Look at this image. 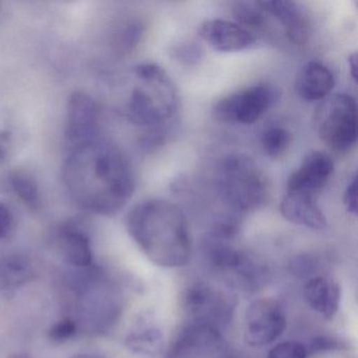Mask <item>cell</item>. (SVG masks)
<instances>
[{"instance_id":"7402d4cb","label":"cell","mask_w":358,"mask_h":358,"mask_svg":"<svg viewBox=\"0 0 358 358\" xmlns=\"http://www.w3.org/2000/svg\"><path fill=\"white\" fill-rule=\"evenodd\" d=\"M292 142V136L288 129L282 127H269L262 136L264 152L273 160L284 158Z\"/></svg>"},{"instance_id":"cb8c5ba5","label":"cell","mask_w":358,"mask_h":358,"mask_svg":"<svg viewBox=\"0 0 358 358\" xmlns=\"http://www.w3.org/2000/svg\"><path fill=\"white\" fill-rule=\"evenodd\" d=\"M173 57L184 66H194L202 59L203 50L196 41H186L173 47Z\"/></svg>"},{"instance_id":"8fae6325","label":"cell","mask_w":358,"mask_h":358,"mask_svg":"<svg viewBox=\"0 0 358 358\" xmlns=\"http://www.w3.org/2000/svg\"><path fill=\"white\" fill-rule=\"evenodd\" d=\"M98 129L99 108L95 100L83 92H75L66 110V140L77 150L95 141Z\"/></svg>"},{"instance_id":"d4e9b609","label":"cell","mask_w":358,"mask_h":358,"mask_svg":"<svg viewBox=\"0 0 358 358\" xmlns=\"http://www.w3.org/2000/svg\"><path fill=\"white\" fill-rule=\"evenodd\" d=\"M78 330L76 322L73 318L66 316L52 324L49 332H48V336L53 343H66L72 339L77 334Z\"/></svg>"},{"instance_id":"f1b7e54d","label":"cell","mask_w":358,"mask_h":358,"mask_svg":"<svg viewBox=\"0 0 358 358\" xmlns=\"http://www.w3.org/2000/svg\"><path fill=\"white\" fill-rule=\"evenodd\" d=\"M8 143H9V134L0 131V162L7 157Z\"/></svg>"},{"instance_id":"4dcf8cb0","label":"cell","mask_w":358,"mask_h":358,"mask_svg":"<svg viewBox=\"0 0 358 358\" xmlns=\"http://www.w3.org/2000/svg\"><path fill=\"white\" fill-rule=\"evenodd\" d=\"M72 358H104L103 356L95 353H81L73 356Z\"/></svg>"},{"instance_id":"44dd1931","label":"cell","mask_w":358,"mask_h":358,"mask_svg":"<svg viewBox=\"0 0 358 358\" xmlns=\"http://www.w3.org/2000/svg\"><path fill=\"white\" fill-rule=\"evenodd\" d=\"M10 183L18 198L29 207L38 209L41 206V192L36 181L27 171H15L10 175Z\"/></svg>"},{"instance_id":"f546056e","label":"cell","mask_w":358,"mask_h":358,"mask_svg":"<svg viewBox=\"0 0 358 358\" xmlns=\"http://www.w3.org/2000/svg\"><path fill=\"white\" fill-rule=\"evenodd\" d=\"M348 66H349L350 75L356 83V78H357V54L353 53L349 56Z\"/></svg>"},{"instance_id":"484cf974","label":"cell","mask_w":358,"mask_h":358,"mask_svg":"<svg viewBox=\"0 0 358 358\" xmlns=\"http://www.w3.org/2000/svg\"><path fill=\"white\" fill-rule=\"evenodd\" d=\"M268 358H307V349L297 341H282L270 350Z\"/></svg>"},{"instance_id":"30bf717a","label":"cell","mask_w":358,"mask_h":358,"mask_svg":"<svg viewBox=\"0 0 358 358\" xmlns=\"http://www.w3.org/2000/svg\"><path fill=\"white\" fill-rule=\"evenodd\" d=\"M287 320L280 301L259 299L247 307L244 337L252 348H264L278 341L286 330Z\"/></svg>"},{"instance_id":"277c9868","label":"cell","mask_w":358,"mask_h":358,"mask_svg":"<svg viewBox=\"0 0 358 358\" xmlns=\"http://www.w3.org/2000/svg\"><path fill=\"white\" fill-rule=\"evenodd\" d=\"M136 75L146 87H136L129 103V115L135 124L148 131H164L178 110L175 85L162 66L140 64Z\"/></svg>"},{"instance_id":"4316f807","label":"cell","mask_w":358,"mask_h":358,"mask_svg":"<svg viewBox=\"0 0 358 358\" xmlns=\"http://www.w3.org/2000/svg\"><path fill=\"white\" fill-rule=\"evenodd\" d=\"M343 204L351 215H357V177L352 176L343 194Z\"/></svg>"},{"instance_id":"7a4b0ae2","label":"cell","mask_w":358,"mask_h":358,"mask_svg":"<svg viewBox=\"0 0 358 358\" xmlns=\"http://www.w3.org/2000/svg\"><path fill=\"white\" fill-rule=\"evenodd\" d=\"M127 228L134 242L155 265L179 268L189 263V225L178 205L158 199L143 201L129 211Z\"/></svg>"},{"instance_id":"9a60e30c","label":"cell","mask_w":358,"mask_h":358,"mask_svg":"<svg viewBox=\"0 0 358 358\" xmlns=\"http://www.w3.org/2000/svg\"><path fill=\"white\" fill-rule=\"evenodd\" d=\"M280 215L295 225L303 226L312 230L326 228V215L318 206L315 196L309 194L287 192L280 201Z\"/></svg>"},{"instance_id":"52a82bcc","label":"cell","mask_w":358,"mask_h":358,"mask_svg":"<svg viewBox=\"0 0 358 358\" xmlns=\"http://www.w3.org/2000/svg\"><path fill=\"white\" fill-rule=\"evenodd\" d=\"M278 94L269 83L252 85L222 98L213 108V115L229 124H253L278 101Z\"/></svg>"},{"instance_id":"5b68a950","label":"cell","mask_w":358,"mask_h":358,"mask_svg":"<svg viewBox=\"0 0 358 358\" xmlns=\"http://www.w3.org/2000/svg\"><path fill=\"white\" fill-rule=\"evenodd\" d=\"M215 188L222 202L236 213L261 208L270 194L264 171L250 157L243 154L229 155L220 163Z\"/></svg>"},{"instance_id":"6da1fadb","label":"cell","mask_w":358,"mask_h":358,"mask_svg":"<svg viewBox=\"0 0 358 358\" xmlns=\"http://www.w3.org/2000/svg\"><path fill=\"white\" fill-rule=\"evenodd\" d=\"M64 178L77 203L98 215L120 211L135 189L133 171L124 155L101 142L75 150L64 167Z\"/></svg>"},{"instance_id":"603a6c76","label":"cell","mask_w":358,"mask_h":358,"mask_svg":"<svg viewBox=\"0 0 358 358\" xmlns=\"http://www.w3.org/2000/svg\"><path fill=\"white\" fill-rule=\"evenodd\" d=\"M143 35V24L140 20H131L115 33L113 48L118 55H127L137 47Z\"/></svg>"},{"instance_id":"4fadbf2b","label":"cell","mask_w":358,"mask_h":358,"mask_svg":"<svg viewBox=\"0 0 358 358\" xmlns=\"http://www.w3.org/2000/svg\"><path fill=\"white\" fill-rule=\"evenodd\" d=\"M199 35L215 51L234 53L248 49L255 36L238 22L225 20H206L201 24Z\"/></svg>"},{"instance_id":"5bb4252c","label":"cell","mask_w":358,"mask_h":358,"mask_svg":"<svg viewBox=\"0 0 358 358\" xmlns=\"http://www.w3.org/2000/svg\"><path fill=\"white\" fill-rule=\"evenodd\" d=\"M257 3L268 16L275 20L284 28L285 35L289 41L296 45L307 41L310 33L309 20L296 3L286 0Z\"/></svg>"},{"instance_id":"7c38bea8","label":"cell","mask_w":358,"mask_h":358,"mask_svg":"<svg viewBox=\"0 0 358 358\" xmlns=\"http://www.w3.org/2000/svg\"><path fill=\"white\" fill-rule=\"evenodd\" d=\"M334 171L332 159L326 152L306 155L299 169L287 180V192L315 196L328 183Z\"/></svg>"},{"instance_id":"83f0119b","label":"cell","mask_w":358,"mask_h":358,"mask_svg":"<svg viewBox=\"0 0 358 358\" xmlns=\"http://www.w3.org/2000/svg\"><path fill=\"white\" fill-rule=\"evenodd\" d=\"M14 220L11 211L7 205L0 202V241L10 236L13 230Z\"/></svg>"},{"instance_id":"3957f363","label":"cell","mask_w":358,"mask_h":358,"mask_svg":"<svg viewBox=\"0 0 358 358\" xmlns=\"http://www.w3.org/2000/svg\"><path fill=\"white\" fill-rule=\"evenodd\" d=\"M62 299L69 317L90 334L110 332L120 320L124 293L116 278L99 266L72 268L62 276Z\"/></svg>"},{"instance_id":"ba28073f","label":"cell","mask_w":358,"mask_h":358,"mask_svg":"<svg viewBox=\"0 0 358 358\" xmlns=\"http://www.w3.org/2000/svg\"><path fill=\"white\" fill-rule=\"evenodd\" d=\"M236 305L231 291L209 282H194L184 296V306L192 322L209 324L219 330L229 324Z\"/></svg>"},{"instance_id":"2e32d148","label":"cell","mask_w":358,"mask_h":358,"mask_svg":"<svg viewBox=\"0 0 358 358\" xmlns=\"http://www.w3.org/2000/svg\"><path fill=\"white\" fill-rule=\"evenodd\" d=\"M334 85L332 72L320 62H311L297 73L294 89L301 99L315 102L328 97Z\"/></svg>"},{"instance_id":"ac0fdd59","label":"cell","mask_w":358,"mask_h":358,"mask_svg":"<svg viewBox=\"0 0 358 358\" xmlns=\"http://www.w3.org/2000/svg\"><path fill=\"white\" fill-rule=\"evenodd\" d=\"M306 303L324 318H332L341 303V289L336 282L327 276H314L303 287Z\"/></svg>"},{"instance_id":"8992f818","label":"cell","mask_w":358,"mask_h":358,"mask_svg":"<svg viewBox=\"0 0 358 358\" xmlns=\"http://www.w3.org/2000/svg\"><path fill=\"white\" fill-rule=\"evenodd\" d=\"M320 139L331 150H351L357 139V106L349 94L328 96L317 106L313 117Z\"/></svg>"},{"instance_id":"e0dca14e","label":"cell","mask_w":358,"mask_h":358,"mask_svg":"<svg viewBox=\"0 0 358 358\" xmlns=\"http://www.w3.org/2000/svg\"><path fill=\"white\" fill-rule=\"evenodd\" d=\"M127 347L138 355L157 357L164 349V334L150 314L138 318L125 339Z\"/></svg>"},{"instance_id":"1f68e13d","label":"cell","mask_w":358,"mask_h":358,"mask_svg":"<svg viewBox=\"0 0 358 358\" xmlns=\"http://www.w3.org/2000/svg\"><path fill=\"white\" fill-rule=\"evenodd\" d=\"M8 358H34L33 356H31L30 354L28 353H15L12 354Z\"/></svg>"},{"instance_id":"ffe728a7","label":"cell","mask_w":358,"mask_h":358,"mask_svg":"<svg viewBox=\"0 0 358 358\" xmlns=\"http://www.w3.org/2000/svg\"><path fill=\"white\" fill-rule=\"evenodd\" d=\"M32 261L20 253L0 255V293L12 296L34 278Z\"/></svg>"},{"instance_id":"d6986e66","label":"cell","mask_w":358,"mask_h":358,"mask_svg":"<svg viewBox=\"0 0 358 358\" xmlns=\"http://www.w3.org/2000/svg\"><path fill=\"white\" fill-rule=\"evenodd\" d=\"M57 248L64 263L72 268H87L93 265L91 238L79 228L64 227L58 236Z\"/></svg>"},{"instance_id":"9c48e42d","label":"cell","mask_w":358,"mask_h":358,"mask_svg":"<svg viewBox=\"0 0 358 358\" xmlns=\"http://www.w3.org/2000/svg\"><path fill=\"white\" fill-rule=\"evenodd\" d=\"M166 358H231V352L221 330L190 322L173 341Z\"/></svg>"}]
</instances>
